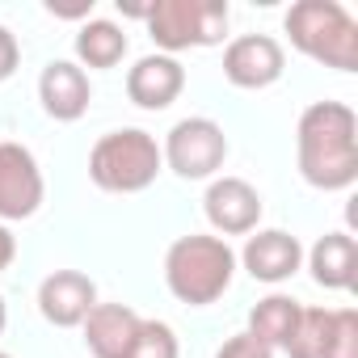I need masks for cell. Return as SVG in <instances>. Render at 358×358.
<instances>
[{
    "label": "cell",
    "instance_id": "1",
    "mask_svg": "<svg viewBox=\"0 0 358 358\" xmlns=\"http://www.w3.org/2000/svg\"><path fill=\"white\" fill-rule=\"evenodd\" d=\"M295 152L303 182L333 194L358 182V118L345 101H316L299 114Z\"/></svg>",
    "mask_w": 358,
    "mask_h": 358
},
{
    "label": "cell",
    "instance_id": "13",
    "mask_svg": "<svg viewBox=\"0 0 358 358\" xmlns=\"http://www.w3.org/2000/svg\"><path fill=\"white\" fill-rule=\"evenodd\" d=\"M241 262H245L249 278L274 287V282H287V278L303 266V249H299V241H295L291 232H282V228H266V232H253V236L245 241Z\"/></svg>",
    "mask_w": 358,
    "mask_h": 358
},
{
    "label": "cell",
    "instance_id": "16",
    "mask_svg": "<svg viewBox=\"0 0 358 358\" xmlns=\"http://www.w3.org/2000/svg\"><path fill=\"white\" fill-rule=\"evenodd\" d=\"M299 312H303L299 299H291V295H266V299L249 312V329H245V333H253V337L266 341L270 350H282L287 337L295 333Z\"/></svg>",
    "mask_w": 358,
    "mask_h": 358
},
{
    "label": "cell",
    "instance_id": "20",
    "mask_svg": "<svg viewBox=\"0 0 358 358\" xmlns=\"http://www.w3.org/2000/svg\"><path fill=\"white\" fill-rule=\"evenodd\" d=\"M329 358H358V312H354V308H337V312H333Z\"/></svg>",
    "mask_w": 358,
    "mask_h": 358
},
{
    "label": "cell",
    "instance_id": "3",
    "mask_svg": "<svg viewBox=\"0 0 358 358\" xmlns=\"http://www.w3.org/2000/svg\"><path fill=\"white\" fill-rule=\"evenodd\" d=\"M282 26L299 55L337 72L358 68V26L337 0H295Z\"/></svg>",
    "mask_w": 358,
    "mask_h": 358
},
{
    "label": "cell",
    "instance_id": "11",
    "mask_svg": "<svg viewBox=\"0 0 358 358\" xmlns=\"http://www.w3.org/2000/svg\"><path fill=\"white\" fill-rule=\"evenodd\" d=\"M89 97H93V85H89V72L72 59H51L38 76V101L43 110L55 118V122H76L85 110H89Z\"/></svg>",
    "mask_w": 358,
    "mask_h": 358
},
{
    "label": "cell",
    "instance_id": "2",
    "mask_svg": "<svg viewBox=\"0 0 358 358\" xmlns=\"http://www.w3.org/2000/svg\"><path fill=\"white\" fill-rule=\"evenodd\" d=\"M232 274H236V253L224 236L190 232L182 241H173L164 253V282L173 299H182L190 308L215 303L232 287Z\"/></svg>",
    "mask_w": 358,
    "mask_h": 358
},
{
    "label": "cell",
    "instance_id": "23",
    "mask_svg": "<svg viewBox=\"0 0 358 358\" xmlns=\"http://www.w3.org/2000/svg\"><path fill=\"white\" fill-rule=\"evenodd\" d=\"M13 257H17V241H13V232L5 224H0V270H9Z\"/></svg>",
    "mask_w": 358,
    "mask_h": 358
},
{
    "label": "cell",
    "instance_id": "25",
    "mask_svg": "<svg viewBox=\"0 0 358 358\" xmlns=\"http://www.w3.org/2000/svg\"><path fill=\"white\" fill-rule=\"evenodd\" d=\"M0 358H13V354H5V350H0Z\"/></svg>",
    "mask_w": 358,
    "mask_h": 358
},
{
    "label": "cell",
    "instance_id": "17",
    "mask_svg": "<svg viewBox=\"0 0 358 358\" xmlns=\"http://www.w3.org/2000/svg\"><path fill=\"white\" fill-rule=\"evenodd\" d=\"M127 55V34L114 22H85L76 34V64L80 68H114Z\"/></svg>",
    "mask_w": 358,
    "mask_h": 358
},
{
    "label": "cell",
    "instance_id": "21",
    "mask_svg": "<svg viewBox=\"0 0 358 358\" xmlns=\"http://www.w3.org/2000/svg\"><path fill=\"white\" fill-rule=\"evenodd\" d=\"M215 358H274V350L266 341H257L253 333H236L215 350Z\"/></svg>",
    "mask_w": 358,
    "mask_h": 358
},
{
    "label": "cell",
    "instance_id": "6",
    "mask_svg": "<svg viewBox=\"0 0 358 358\" xmlns=\"http://www.w3.org/2000/svg\"><path fill=\"white\" fill-rule=\"evenodd\" d=\"M160 156H164V164L177 177H186V182H203V177H215L224 169V160H228V135L211 118H182L164 135Z\"/></svg>",
    "mask_w": 358,
    "mask_h": 358
},
{
    "label": "cell",
    "instance_id": "4",
    "mask_svg": "<svg viewBox=\"0 0 358 358\" xmlns=\"http://www.w3.org/2000/svg\"><path fill=\"white\" fill-rule=\"evenodd\" d=\"M160 169H164L160 143L139 127L110 131L89 152V177L106 194H139V190H148L156 182Z\"/></svg>",
    "mask_w": 358,
    "mask_h": 358
},
{
    "label": "cell",
    "instance_id": "10",
    "mask_svg": "<svg viewBox=\"0 0 358 358\" xmlns=\"http://www.w3.org/2000/svg\"><path fill=\"white\" fill-rule=\"evenodd\" d=\"M97 308V287L89 274L80 270H55L43 278L38 287V312L43 320H51L55 329H76L85 324V316Z\"/></svg>",
    "mask_w": 358,
    "mask_h": 358
},
{
    "label": "cell",
    "instance_id": "14",
    "mask_svg": "<svg viewBox=\"0 0 358 358\" xmlns=\"http://www.w3.org/2000/svg\"><path fill=\"white\" fill-rule=\"evenodd\" d=\"M139 320L127 303H97L89 316H85V345L93 358H127L135 333H139Z\"/></svg>",
    "mask_w": 358,
    "mask_h": 358
},
{
    "label": "cell",
    "instance_id": "19",
    "mask_svg": "<svg viewBox=\"0 0 358 358\" xmlns=\"http://www.w3.org/2000/svg\"><path fill=\"white\" fill-rule=\"evenodd\" d=\"M177 333L164 320H139V333L127 350V358H177Z\"/></svg>",
    "mask_w": 358,
    "mask_h": 358
},
{
    "label": "cell",
    "instance_id": "5",
    "mask_svg": "<svg viewBox=\"0 0 358 358\" xmlns=\"http://www.w3.org/2000/svg\"><path fill=\"white\" fill-rule=\"evenodd\" d=\"M143 22L160 55L215 47L228 34V0H152Z\"/></svg>",
    "mask_w": 358,
    "mask_h": 358
},
{
    "label": "cell",
    "instance_id": "22",
    "mask_svg": "<svg viewBox=\"0 0 358 358\" xmlns=\"http://www.w3.org/2000/svg\"><path fill=\"white\" fill-rule=\"evenodd\" d=\"M17 64H22V47L5 26H0V80H9L17 72Z\"/></svg>",
    "mask_w": 358,
    "mask_h": 358
},
{
    "label": "cell",
    "instance_id": "18",
    "mask_svg": "<svg viewBox=\"0 0 358 358\" xmlns=\"http://www.w3.org/2000/svg\"><path fill=\"white\" fill-rule=\"evenodd\" d=\"M333 341V312L329 308H303L295 320V333L287 337V358H329Z\"/></svg>",
    "mask_w": 358,
    "mask_h": 358
},
{
    "label": "cell",
    "instance_id": "15",
    "mask_svg": "<svg viewBox=\"0 0 358 358\" xmlns=\"http://www.w3.org/2000/svg\"><path fill=\"white\" fill-rule=\"evenodd\" d=\"M308 270L316 278V287L324 291H350L354 287V270H358V245L350 232H324L312 253H308Z\"/></svg>",
    "mask_w": 358,
    "mask_h": 358
},
{
    "label": "cell",
    "instance_id": "7",
    "mask_svg": "<svg viewBox=\"0 0 358 358\" xmlns=\"http://www.w3.org/2000/svg\"><path fill=\"white\" fill-rule=\"evenodd\" d=\"M47 182L30 148L5 139L0 143V224L9 220H30L43 207Z\"/></svg>",
    "mask_w": 358,
    "mask_h": 358
},
{
    "label": "cell",
    "instance_id": "24",
    "mask_svg": "<svg viewBox=\"0 0 358 358\" xmlns=\"http://www.w3.org/2000/svg\"><path fill=\"white\" fill-rule=\"evenodd\" d=\"M5 324H9V308H5V295H0V333H5Z\"/></svg>",
    "mask_w": 358,
    "mask_h": 358
},
{
    "label": "cell",
    "instance_id": "12",
    "mask_svg": "<svg viewBox=\"0 0 358 358\" xmlns=\"http://www.w3.org/2000/svg\"><path fill=\"white\" fill-rule=\"evenodd\" d=\"M186 89V68L177 64V55H143L131 72H127V97L139 110H164L182 97Z\"/></svg>",
    "mask_w": 358,
    "mask_h": 358
},
{
    "label": "cell",
    "instance_id": "9",
    "mask_svg": "<svg viewBox=\"0 0 358 358\" xmlns=\"http://www.w3.org/2000/svg\"><path fill=\"white\" fill-rule=\"evenodd\" d=\"M282 68H287V55L270 34H241L224 51V76L236 89H270L282 76Z\"/></svg>",
    "mask_w": 358,
    "mask_h": 358
},
{
    "label": "cell",
    "instance_id": "8",
    "mask_svg": "<svg viewBox=\"0 0 358 358\" xmlns=\"http://www.w3.org/2000/svg\"><path fill=\"white\" fill-rule=\"evenodd\" d=\"M203 211L220 236H249L257 232V220H262V194L245 177H215L207 186Z\"/></svg>",
    "mask_w": 358,
    "mask_h": 358
}]
</instances>
